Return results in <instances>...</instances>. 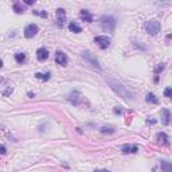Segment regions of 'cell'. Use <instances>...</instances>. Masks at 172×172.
Returning a JSON list of instances; mask_svg holds the SVG:
<instances>
[{"label":"cell","mask_w":172,"mask_h":172,"mask_svg":"<svg viewBox=\"0 0 172 172\" xmlns=\"http://www.w3.org/2000/svg\"><path fill=\"white\" fill-rule=\"evenodd\" d=\"M108 83H109V86L116 91V93L118 94V96L121 97V98H124V99H130V98H133V94H132L130 91H129L128 89H126L125 86L122 85V83L117 82V81H114V79H110V78L108 79Z\"/></svg>","instance_id":"obj_1"},{"label":"cell","mask_w":172,"mask_h":172,"mask_svg":"<svg viewBox=\"0 0 172 172\" xmlns=\"http://www.w3.org/2000/svg\"><path fill=\"white\" fill-rule=\"evenodd\" d=\"M99 24H101V27L105 30V31H114L117 22H116V19L113 18V16L104 15L99 18Z\"/></svg>","instance_id":"obj_2"},{"label":"cell","mask_w":172,"mask_h":172,"mask_svg":"<svg viewBox=\"0 0 172 172\" xmlns=\"http://www.w3.org/2000/svg\"><path fill=\"white\" fill-rule=\"evenodd\" d=\"M160 30H161L160 22L155 20V19L148 20L147 23H145V31H147L149 35H157L159 32H160Z\"/></svg>","instance_id":"obj_3"},{"label":"cell","mask_w":172,"mask_h":172,"mask_svg":"<svg viewBox=\"0 0 172 172\" xmlns=\"http://www.w3.org/2000/svg\"><path fill=\"white\" fill-rule=\"evenodd\" d=\"M82 58L85 59L86 62H87L89 64H90L93 69H97V70H101V66H99V62L98 59L96 58V56L93 55V54L90 53V51H83L82 53Z\"/></svg>","instance_id":"obj_4"},{"label":"cell","mask_w":172,"mask_h":172,"mask_svg":"<svg viewBox=\"0 0 172 172\" xmlns=\"http://www.w3.org/2000/svg\"><path fill=\"white\" fill-rule=\"evenodd\" d=\"M94 42H96V44H98L102 50L108 48L110 44V39L108 36H105V35H98V36H96L94 38Z\"/></svg>","instance_id":"obj_5"},{"label":"cell","mask_w":172,"mask_h":172,"mask_svg":"<svg viewBox=\"0 0 172 172\" xmlns=\"http://www.w3.org/2000/svg\"><path fill=\"white\" fill-rule=\"evenodd\" d=\"M38 32H39V27H38L36 24L31 23V24H28V26H26V28H24V36L32 38V36H35Z\"/></svg>","instance_id":"obj_6"},{"label":"cell","mask_w":172,"mask_h":172,"mask_svg":"<svg viewBox=\"0 0 172 172\" xmlns=\"http://www.w3.org/2000/svg\"><path fill=\"white\" fill-rule=\"evenodd\" d=\"M67 99H69L71 104H74V105H78L81 102V99H82V96H81V93L79 91H71V93L67 96Z\"/></svg>","instance_id":"obj_7"},{"label":"cell","mask_w":172,"mask_h":172,"mask_svg":"<svg viewBox=\"0 0 172 172\" xmlns=\"http://www.w3.org/2000/svg\"><path fill=\"white\" fill-rule=\"evenodd\" d=\"M48 50L47 48H44V47H40V48H38L36 50V58H38V61H40V62H43V61H46V59L48 58Z\"/></svg>","instance_id":"obj_8"},{"label":"cell","mask_w":172,"mask_h":172,"mask_svg":"<svg viewBox=\"0 0 172 172\" xmlns=\"http://www.w3.org/2000/svg\"><path fill=\"white\" fill-rule=\"evenodd\" d=\"M55 62L58 64H61V66H66L67 63V56L64 53H62V51H58V53L55 54Z\"/></svg>","instance_id":"obj_9"},{"label":"cell","mask_w":172,"mask_h":172,"mask_svg":"<svg viewBox=\"0 0 172 172\" xmlns=\"http://www.w3.org/2000/svg\"><path fill=\"white\" fill-rule=\"evenodd\" d=\"M56 20H58L59 26H62L63 22H66V11L63 8H58L56 10Z\"/></svg>","instance_id":"obj_10"},{"label":"cell","mask_w":172,"mask_h":172,"mask_svg":"<svg viewBox=\"0 0 172 172\" xmlns=\"http://www.w3.org/2000/svg\"><path fill=\"white\" fill-rule=\"evenodd\" d=\"M79 15H81V19H82L83 22H87V23L93 22V15H91L87 10H81Z\"/></svg>","instance_id":"obj_11"},{"label":"cell","mask_w":172,"mask_h":172,"mask_svg":"<svg viewBox=\"0 0 172 172\" xmlns=\"http://www.w3.org/2000/svg\"><path fill=\"white\" fill-rule=\"evenodd\" d=\"M121 150H122V153H136L139 150V147L137 145H124Z\"/></svg>","instance_id":"obj_12"},{"label":"cell","mask_w":172,"mask_h":172,"mask_svg":"<svg viewBox=\"0 0 172 172\" xmlns=\"http://www.w3.org/2000/svg\"><path fill=\"white\" fill-rule=\"evenodd\" d=\"M69 30L71 32H75V34H79V32H82V27H81L78 23H75V22H70Z\"/></svg>","instance_id":"obj_13"},{"label":"cell","mask_w":172,"mask_h":172,"mask_svg":"<svg viewBox=\"0 0 172 172\" xmlns=\"http://www.w3.org/2000/svg\"><path fill=\"white\" fill-rule=\"evenodd\" d=\"M161 114H163V124L164 125H168L169 124V120H171V113H169L168 109H163L161 110Z\"/></svg>","instance_id":"obj_14"},{"label":"cell","mask_w":172,"mask_h":172,"mask_svg":"<svg viewBox=\"0 0 172 172\" xmlns=\"http://www.w3.org/2000/svg\"><path fill=\"white\" fill-rule=\"evenodd\" d=\"M160 167L164 172H172V164L167 160H161L160 161Z\"/></svg>","instance_id":"obj_15"},{"label":"cell","mask_w":172,"mask_h":172,"mask_svg":"<svg viewBox=\"0 0 172 172\" xmlns=\"http://www.w3.org/2000/svg\"><path fill=\"white\" fill-rule=\"evenodd\" d=\"M156 139H157L159 142H163V144L168 145V136H167V134L164 133V132H160V133H157Z\"/></svg>","instance_id":"obj_16"},{"label":"cell","mask_w":172,"mask_h":172,"mask_svg":"<svg viewBox=\"0 0 172 172\" xmlns=\"http://www.w3.org/2000/svg\"><path fill=\"white\" fill-rule=\"evenodd\" d=\"M145 99H147V102H149V104H155V105L159 104V98L153 93H148L147 97H145Z\"/></svg>","instance_id":"obj_17"},{"label":"cell","mask_w":172,"mask_h":172,"mask_svg":"<svg viewBox=\"0 0 172 172\" xmlns=\"http://www.w3.org/2000/svg\"><path fill=\"white\" fill-rule=\"evenodd\" d=\"M35 77H36L38 79L48 81V79L51 78V73H50V71H47V73H44V74H43V73H36V74H35Z\"/></svg>","instance_id":"obj_18"},{"label":"cell","mask_w":172,"mask_h":172,"mask_svg":"<svg viewBox=\"0 0 172 172\" xmlns=\"http://www.w3.org/2000/svg\"><path fill=\"white\" fill-rule=\"evenodd\" d=\"M15 61L18 62V63H23V62L26 61V54L24 53H16L15 54Z\"/></svg>","instance_id":"obj_19"},{"label":"cell","mask_w":172,"mask_h":172,"mask_svg":"<svg viewBox=\"0 0 172 172\" xmlns=\"http://www.w3.org/2000/svg\"><path fill=\"white\" fill-rule=\"evenodd\" d=\"M13 10H15V12H16V13H22V12L24 11L20 3H15V4H13Z\"/></svg>","instance_id":"obj_20"},{"label":"cell","mask_w":172,"mask_h":172,"mask_svg":"<svg viewBox=\"0 0 172 172\" xmlns=\"http://www.w3.org/2000/svg\"><path fill=\"white\" fill-rule=\"evenodd\" d=\"M164 67H165L164 63H159L157 66H156V69H155V74H160V73L164 70Z\"/></svg>","instance_id":"obj_21"},{"label":"cell","mask_w":172,"mask_h":172,"mask_svg":"<svg viewBox=\"0 0 172 172\" xmlns=\"http://www.w3.org/2000/svg\"><path fill=\"white\" fill-rule=\"evenodd\" d=\"M99 130H101V133H113V132H114V129H113V128H106V126H102Z\"/></svg>","instance_id":"obj_22"},{"label":"cell","mask_w":172,"mask_h":172,"mask_svg":"<svg viewBox=\"0 0 172 172\" xmlns=\"http://www.w3.org/2000/svg\"><path fill=\"white\" fill-rule=\"evenodd\" d=\"M34 13L40 16V18H47V12H46V11H34Z\"/></svg>","instance_id":"obj_23"},{"label":"cell","mask_w":172,"mask_h":172,"mask_svg":"<svg viewBox=\"0 0 172 172\" xmlns=\"http://www.w3.org/2000/svg\"><path fill=\"white\" fill-rule=\"evenodd\" d=\"M164 96L168 97V98H169V97L172 96V89H171V87H167L165 90H164Z\"/></svg>","instance_id":"obj_24"},{"label":"cell","mask_w":172,"mask_h":172,"mask_svg":"<svg viewBox=\"0 0 172 172\" xmlns=\"http://www.w3.org/2000/svg\"><path fill=\"white\" fill-rule=\"evenodd\" d=\"M5 153H7V148L0 144V155H5Z\"/></svg>","instance_id":"obj_25"},{"label":"cell","mask_w":172,"mask_h":172,"mask_svg":"<svg viewBox=\"0 0 172 172\" xmlns=\"http://www.w3.org/2000/svg\"><path fill=\"white\" fill-rule=\"evenodd\" d=\"M34 3H35V0H26V4H28V5L34 4Z\"/></svg>","instance_id":"obj_26"},{"label":"cell","mask_w":172,"mask_h":172,"mask_svg":"<svg viewBox=\"0 0 172 172\" xmlns=\"http://www.w3.org/2000/svg\"><path fill=\"white\" fill-rule=\"evenodd\" d=\"M94 172H110V171H108V169H96Z\"/></svg>","instance_id":"obj_27"},{"label":"cell","mask_w":172,"mask_h":172,"mask_svg":"<svg viewBox=\"0 0 172 172\" xmlns=\"http://www.w3.org/2000/svg\"><path fill=\"white\" fill-rule=\"evenodd\" d=\"M114 113H121V110H120V109H117V108H116V109H114Z\"/></svg>","instance_id":"obj_28"},{"label":"cell","mask_w":172,"mask_h":172,"mask_svg":"<svg viewBox=\"0 0 172 172\" xmlns=\"http://www.w3.org/2000/svg\"><path fill=\"white\" fill-rule=\"evenodd\" d=\"M1 67H3V61L0 59V69H1Z\"/></svg>","instance_id":"obj_29"}]
</instances>
